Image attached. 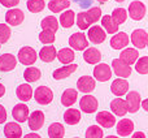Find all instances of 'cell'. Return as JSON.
Masks as SVG:
<instances>
[{"instance_id": "52a82bcc", "label": "cell", "mask_w": 148, "mask_h": 138, "mask_svg": "<svg viewBox=\"0 0 148 138\" xmlns=\"http://www.w3.org/2000/svg\"><path fill=\"white\" fill-rule=\"evenodd\" d=\"M79 107L86 113H94L97 110V99L92 95H84L79 100Z\"/></svg>"}, {"instance_id": "ba28073f", "label": "cell", "mask_w": 148, "mask_h": 138, "mask_svg": "<svg viewBox=\"0 0 148 138\" xmlns=\"http://www.w3.org/2000/svg\"><path fill=\"white\" fill-rule=\"evenodd\" d=\"M23 18H25L23 12L21 9H17V8L9 9L7 13H5V21H7L8 25L18 26L23 22Z\"/></svg>"}, {"instance_id": "7bdbcfd3", "label": "cell", "mask_w": 148, "mask_h": 138, "mask_svg": "<svg viewBox=\"0 0 148 138\" xmlns=\"http://www.w3.org/2000/svg\"><path fill=\"white\" fill-rule=\"evenodd\" d=\"M77 26H78L81 30L90 29V23L86 18V12H79L78 14H77Z\"/></svg>"}, {"instance_id": "8fae6325", "label": "cell", "mask_w": 148, "mask_h": 138, "mask_svg": "<svg viewBox=\"0 0 148 138\" xmlns=\"http://www.w3.org/2000/svg\"><path fill=\"white\" fill-rule=\"evenodd\" d=\"M140 95L138 91H130L126 95V103H127V110L129 112L135 113L140 108Z\"/></svg>"}, {"instance_id": "7c38bea8", "label": "cell", "mask_w": 148, "mask_h": 138, "mask_svg": "<svg viewBox=\"0 0 148 138\" xmlns=\"http://www.w3.org/2000/svg\"><path fill=\"white\" fill-rule=\"evenodd\" d=\"M12 116L17 123H25L29 119V108L26 104L20 103V104H16L12 110Z\"/></svg>"}, {"instance_id": "2e32d148", "label": "cell", "mask_w": 148, "mask_h": 138, "mask_svg": "<svg viewBox=\"0 0 148 138\" xmlns=\"http://www.w3.org/2000/svg\"><path fill=\"white\" fill-rule=\"evenodd\" d=\"M17 65V59L12 54H3L0 56V70L1 72H10Z\"/></svg>"}, {"instance_id": "4dcf8cb0", "label": "cell", "mask_w": 148, "mask_h": 138, "mask_svg": "<svg viewBox=\"0 0 148 138\" xmlns=\"http://www.w3.org/2000/svg\"><path fill=\"white\" fill-rule=\"evenodd\" d=\"M74 21H75V13L73 10H65L62 14H60V25L65 29H69L74 25Z\"/></svg>"}, {"instance_id": "681fc988", "label": "cell", "mask_w": 148, "mask_h": 138, "mask_svg": "<svg viewBox=\"0 0 148 138\" xmlns=\"http://www.w3.org/2000/svg\"><path fill=\"white\" fill-rule=\"evenodd\" d=\"M4 94H5V87H4V85L0 83V98H1Z\"/></svg>"}, {"instance_id": "ee69618b", "label": "cell", "mask_w": 148, "mask_h": 138, "mask_svg": "<svg viewBox=\"0 0 148 138\" xmlns=\"http://www.w3.org/2000/svg\"><path fill=\"white\" fill-rule=\"evenodd\" d=\"M20 0H0V4L5 8H14L16 5H18Z\"/></svg>"}, {"instance_id": "bcb514c9", "label": "cell", "mask_w": 148, "mask_h": 138, "mask_svg": "<svg viewBox=\"0 0 148 138\" xmlns=\"http://www.w3.org/2000/svg\"><path fill=\"white\" fill-rule=\"evenodd\" d=\"M131 138H146V134H144L143 132H135Z\"/></svg>"}, {"instance_id": "d590c367", "label": "cell", "mask_w": 148, "mask_h": 138, "mask_svg": "<svg viewBox=\"0 0 148 138\" xmlns=\"http://www.w3.org/2000/svg\"><path fill=\"white\" fill-rule=\"evenodd\" d=\"M26 7L31 13H39L46 8V3L44 0H27Z\"/></svg>"}, {"instance_id": "f6af8a7d", "label": "cell", "mask_w": 148, "mask_h": 138, "mask_svg": "<svg viewBox=\"0 0 148 138\" xmlns=\"http://www.w3.org/2000/svg\"><path fill=\"white\" fill-rule=\"evenodd\" d=\"M5 121H7V111L0 104V124H4Z\"/></svg>"}, {"instance_id": "c3c4849f", "label": "cell", "mask_w": 148, "mask_h": 138, "mask_svg": "<svg viewBox=\"0 0 148 138\" xmlns=\"http://www.w3.org/2000/svg\"><path fill=\"white\" fill-rule=\"evenodd\" d=\"M142 107H143V110L148 112V99H144L143 102H142Z\"/></svg>"}, {"instance_id": "9f6ffc18", "label": "cell", "mask_w": 148, "mask_h": 138, "mask_svg": "<svg viewBox=\"0 0 148 138\" xmlns=\"http://www.w3.org/2000/svg\"><path fill=\"white\" fill-rule=\"evenodd\" d=\"M0 44H1V43H0ZM0 47H1V46H0Z\"/></svg>"}, {"instance_id": "9a60e30c", "label": "cell", "mask_w": 148, "mask_h": 138, "mask_svg": "<svg viewBox=\"0 0 148 138\" xmlns=\"http://www.w3.org/2000/svg\"><path fill=\"white\" fill-rule=\"evenodd\" d=\"M77 89L81 92H91L95 90V79L90 76H83L77 81Z\"/></svg>"}, {"instance_id": "8d00e7d4", "label": "cell", "mask_w": 148, "mask_h": 138, "mask_svg": "<svg viewBox=\"0 0 148 138\" xmlns=\"http://www.w3.org/2000/svg\"><path fill=\"white\" fill-rule=\"evenodd\" d=\"M100 17H101V9L99 7H92L86 12V18L90 25L97 22L100 20Z\"/></svg>"}, {"instance_id": "f35d334b", "label": "cell", "mask_w": 148, "mask_h": 138, "mask_svg": "<svg viewBox=\"0 0 148 138\" xmlns=\"http://www.w3.org/2000/svg\"><path fill=\"white\" fill-rule=\"evenodd\" d=\"M56 37H55V33L51 30H43L39 33V41L44 44H49V43H53Z\"/></svg>"}, {"instance_id": "6da1fadb", "label": "cell", "mask_w": 148, "mask_h": 138, "mask_svg": "<svg viewBox=\"0 0 148 138\" xmlns=\"http://www.w3.org/2000/svg\"><path fill=\"white\" fill-rule=\"evenodd\" d=\"M34 98H35L36 103H39V104H42V106H46L52 102V99H53V92L47 86H39V87H36L35 92H34Z\"/></svg>"}, {"instance_id": "816d5d0a", "label": "cell", "mask_w": 148, "mask_h": 138, "mask_svg": "<svg viewBox=\"0 0 148 138\" xmlns=\"http://www.w3.org/2000/svg\"><path fill=\"white\" fill-rule=\"evenodd\" d=\"M107 138H118V137H116V136H108Z\"/></svg>"}, {"instance_id": "4316f807", "label": "cell", "mask_w": 148, "mask_h": 138, "mask_svg": "<svg viewBox=\"0 0 148 138\" xmlns=\"http://www.w3.org/2000/svg\"><path fill=\"white\" fill-rule=\"evenodd\" d=\"M81 112H79V110H75V108H69L64 113V121L68 125H77L81 121Z\"/></svg>"}, {"instance_id": "3957f363", "label": "cell", "mask_w": 148, "mask_h": 138, "mask_svg": "<svg viewBox=\"0 0 148 138\" xmlns=\"http://www.w3.org/2000/svg\"><path fill=\"white\" fill-rule=\"evenodd\" d=\"M69 46L75 51H83L88 47V41L83 33H74L69 38Z\"/></svg>"}, {"instance_id": "d6a6232c", "label": "cell", "mask_w": 148, "mask_h": 138, "mask_svg": "<svg viewBox=\"0 0 148 138\" xmlns=\"http://www.w3.org/2000/svg\"><path fill=\"white\" fill-rule=\"evenodd\" d=\"M75 55H74V51L70 48H61L59 52H57V59H59L60 63L62 64H70V63L74 60Z\"/></svg>"}, {"instance_id": "f907efd6", "label": "cell", "mask_w": 148, "mask_h": 138, "mask_svg": "<svg viewBox=\"0 0 148 138\" xmlns=\"http://www.w3.org/2000/svg\"><path fill=\"white\" fill-rule=\"evenodd\" d=\"M97 1H99V3H100V4H104V3H107V1H108V0H97Z\"/></svg>"}, {"instance_id": "f1b7e54d", "label": "cell", "mask_w": 148, "mask_h": 138, "mask_svg": "<svg viewBox=\"0 0 148 138\" xmlns=\"http://www.w3.org/2000/svg\"><path fill=\"white\" fill-rule=\"evenodd\" d=\"M78 98V92L74 89H66L61 95V104L65 107H70L77 102Z\"/></svg>"}, {"instance_id": "30bf717a", "label": "cell", "mask_w": 148, "mask_h": 138, "mask_svg": "<svg viewBox=\"0 0 148 138\" xmlns=\"http://www.w3.org/2000/svg\"><path fill=\"white\" fill-rule=\"evenodd\" d=\"M131 43L136 48H144L148 43V34L143 29H136L131 33Z\"/></svg>"}, {"instance_id": "1f68e13d", "label": "cell", "mask_w": 148, "mask_h": 138, "mask_svg": "<svg viewBox=\"0 0 148 138\" xmlns=\"http://www.w3.org/2000/svg\"><path fill=\"white\" fill-rule=\"evenodd\" d=\"M70 5L69 0H51L48 3V9L53 13H59L64 9H68Z\"/></svg>"}, {"instance_id": "83f0119b", "label": "cell", "mask_w": 148, "mask_h": 138, "mask_svg": "<svg viewBox=\"0 0 148 138\" xmlns=\"http://www.w3.org/2000/svg\"><path fill=\"white\" fill-rule=\"evenodd\" d=\"M101 25H103V28H104V30L109 34H116L118 31V26H120L113 20L112 16H109V14L101 17Z\"/></svg>"}, {"instance_id": "e575fe53", "label": "cell", "mask_w": 148, "mask_h": 138, "mask_svg": "<svg viewBox=\"0 0 148 138\" xmlns=\"http://www.w3.org/2000/svg\"><path fill=\"white\" fill-rule=\"evenodd\" d=\"M40 76H42L40 70L35 67H29V68L25 69V72H23V78H25L27 82L38 81V79L40 78Z\"/></svg>"}, {"instance_id": "d4e9b609", "label": "cell", "mask_w": 148, "mask_h": 138, "mask_svg": "<svg viewBox=\"0 0 148 138\" xmlns=\"http://www.w3.org/2000/svg\"><path fill=\"white\" fill-rule=\"evenodd\" d=\"M16 94H17V98L22 102H29V100L33 98V89L29 83H22L17 87L16 90Z\"/></svg>"}, {"instance_id": "277c9868", "label": "cell", "mask_w": 148, "mask_h": 138, "mask_svg": "<svg viewBox=\"0 0 148 138\" xmlns=\"http://www.w3.org/2000/svg\"><path fill=\"white\" fill-rule=\"evenodd\" d=\"M129 16L135 21H140L146 16V5L139 0L131 1V4L129 5Z\"/></svg>"}, {"instance_id": "7dc6e473", "label": "cell", "mask_w": 148, "mask_h": 138, "mask_svg": "<svg viewBox=\"0 0 148 138\" xmlns=\"http://www.w3.org/2000/svg\"><path fill=\"white\" fill-rule=\"evenodd\" d=\"M23 138H42L39 134H36V133H29V134H26Z\"/></svg>"}, {"instance_id": "5bb4252c", "label": "cell", "mask_w": 148, "mask_h": 138, "mask_svg": "<svg viewBox=\"0 0 148 138\" xmlns=\"http://www.w3.org/2000/svg\"><path fill=\"white\" fill-rule=\"evenodd\" d=\"M129 42H130V38H129V35L126 33H123V31L116 33V35H113L112 39H110V47L113 50L125 48L129 44Z\"/></svg>"}, {"instance_id": "5b68a950", "label": "cell", "mask_w": 148, "mask_h": 138, "mask_svg": "<svg viewBox=\"0 0 148 138\" xmlns=\"http://www.w3.org/2000/svg\"><path fill=\"white\" fill-rule=\"evenodd\" d=\"M94 77L100 82H107L112 77V69L105 63H100L94 69Z\"/></svg>"}, {"instance_id": "ab89813d", "label": "cell", "mask_w": 148, "mask_h": 138, "mask_svg": "<svg viewBox=\"0 0 148 138\" xmlns=\"http://www.w3.org/2000/svg\"><path fill=\"white\" fill-rule=\"evenodd\" d=\"M135 70L140 74L148 73V56H143L138 59V61L135 63Z\"/></svg>"}, {"instance_id": "db71d44e", "label": "cell", "mask_w": 148, "mask_h": 138, "mask_svg": "<svg viewBox=\"0 0 148 138\" xmlns=\"http://www.w3.org/2000/svg\"><path fill=\"white\" fill-rule=\"evenodd\" d=\"M74 138H79V137H74Z\"/></svg>"}, {"instance_id": "ffe728a7", "label": "cell", "mask_w": 148, "mask_h": 138, "mask_svg": "<svg viewBox=\"0 0 148 138\" xmlns=\"http://www.w3.org/2000/svg\"><path fill=\"white\" fill-rule=\"evenodd\" d=\"M117 134L121 137H127L131 134V132L134 130V123L130 119H122L120 123L117 124Z\"/></svg>"}, {"instance_id": "7402d4cb", "label": "cell", "mask_w": 148, "mask_h": 138, "mask_svg": "<svg viewBox=\"0 0 148 138\" xmlns=\"http://www.w3.org/2000/svg\"><path fill=\"white\" fill-rule=\"evenodd\" d=\"M57 57V51L53 46H44L39 51V59L44 63H52Z\"/></svg>"}, {"instance_id": "cb8c5ba5", "label": "cell", "mask_w": 148, "mask_h": 138, "mask_svg": "<svg viewBox=\"0 0 148 138\" xmlns=\"http://www.w3.org/2000/svg\"><path fill=\"white\" fill-rule=\"evenodd\" d=\"M77 68H78V65L77 64H66L65 67H61L59 69H56V70L53 72V78L55 79H64L66 78V77H69L72 73L77 70Z\"/></svg>"}, {"instance_id": "b9f144b4", "label": "cell", "mask_w": 148, "mask_h": 138, "mask_svg": "<svg viewBox=\"0 0 148 138\" xmlns=\"http://www.w3.org/2000/svg\"><path fill=\"white\" fill-rule=\"evenodd\" d=\"M86 138H103V129L97 125H91L86 130Z\"/></svg>"}, {"instance_id": "7a4b0ae2", "label": "cell", "mask_w": 148, "mask_h": 138, "mask_svg": "<svg viewBox=\"0 0 148 138\" xmlns=\"http://www.w3.org/2000/svg\"><path fill=\"white\" fill-rule=\"evenodd\" d=\"M36 52L34 48H31V47L29 46H25L22 47V48L18 51V61L21 63V64L23 65H33L34 63L36 61Z\"/></svg>"}, {"instance_id": "603a6c76", "label": "cell", "mask_w": 148, "mask_h": 138, "mask_svg": "<svg viewBox=\"0 0 148 138\" xmlns=\"http://www.w3.org/2000/svg\"><path fill=\"white\" fill-rule=\"evenodd\" d=\"M83 59H84V61L88 63V64H97V63L101 60V54H100V51L97 48L90 47V48L84 50Z\"/></svg>"}, {"instance_id": "d6986e66", "label": "cell", "mask_w": 148, "mask_h": 138, "mask_svg": "<svg viewBox=\"0 0 148 138\" xmlns=\"http://www.w3.org/2000/svg\"><path fill=\"white\" fill-rule=\"evenodd\" d=\"M44 125V113L42 111H34L29 117V126L31 130H39Z\"/></svg>"}, {"instance_id": "4fadbf2b", "label": "cell", "mask_w": 148, "mask_h": 138, "mask_svg": "<svg viewBox=\"0 0 148 138\" xmlns=\"http://www.w3.org/2000/svg\"><path fill=\"white\" fill-rule=\"evenodd\" d=\"M110 91L116 95V97H122V95L127 94L129 91V82L125 78H117L112 82L110 86Z\"/></svg>"}, {"instance_id": "e0dca14e", "label": "cell", "mask_w": 148, "mask_h": 138, "mask_svg": "<svg viewBox=\"0 0 148 138\" xmlns=\"http://www.w3.org/2000/svg\"><path fill=\"white\" fill-rule=\"evenodd\" d=\"M96 121L103 128H112L116 124V117L108 111H101L96 115Z\"/></svg>"}, {"instance_id": "11a10c76", "label": "cell", "mask_w": 148, "mask_h": 138, "mask_svg": "<svg viewBox=\"0 0 148 138\" xmlns=\"http://www.w3.org/2000/svg\"><path fill=\"white\" fill-rule=\"evenodd\" d=\"M147 47H148V43H147Z\"/></svg>"}, {"instance_id": "60d3db41", "label": "cell", "mask_w": 148, "mask_h": 138, "mask_svg": "<svg viewBox=\"0 0 148 138\" xmlns=\"http://www.w3.org/2000/svg\"><path fill=\"white\" fill-rule=\"evenodd\" d=\"M10 28L7 23H0V43H7L10 38Z\"/></svg>"}, {"instance_id": "74e56055", "label": "cell", "mask_w": 148, "mask_h": 138, "mask_svg": "<svg viewBox=\"0 0 148 138\" xmlns=\"http://www.w3.org/2000/svg\"><path fill=\"white\" fill-rule=\"evenodd\" d=\"M127 14H129L127 10L123 9V8H116V9H113V12H112L113 20H114L118 25H121V23L125 22L126 18H127Z\"/></svg>"}, {"instance_id": "9c48e42d", "label": "cell", "mask_w": 148, "mask_h": 138, "mask_svg": "<svg viewBox=\"0 0 148 138\" xmlns=\"http://www.w3.org/2000/svg\"><path fill=\"white\" fill-rule=\"evenodd\" d=\"M87 37H88L90 42H92V43H95V44H100L105 41V38H107V33H105V30L103 28L95 25V26H91V28L88 29V34H87Z\"/></svg>"}, {"instance_id": "f546056e", "label": "cell", "mask_w": 148, "mask_h": 138, "mask_svg": "<svg viewBox=\"0 0 148 138\" xmlns=\"http://www.w3.org/2000/svg\"><path fill=\"white\" fill-rule=\"evenodd\" d=\"M40 26L43 30H51L56 33L57 29H59V21L55 16H48V17H44L40 21Z\"/></svg>"}, {"instance_id": "836d02e7", "label": "cell", "mask_w": 148, "mask_h": 138, "mask_svg": "<svg viewBox=\"0 0 148 138\" xmlns=\"http://www.w3.org/2000/svg\"><path fill=\"white\" fill-rule=\"evenodd\" d=\"M65 136V129L62 124L53 123L49 125L48 128V137L49 138H64Z\"/></svg>"}, {"instance_id": "ac0fdd59", "label": "cell", "mask_w": 148, "mask_h": 138, "mask_svg": "<svg viewBox=\"0 0 148 138\" xmlns=\"http://www.w3.org/2000/svg\"><path fill=\"white\" fill-rule=\"evenodd\" d=\"M110 110L116 116H125L129 112L127 103H126V100L121 99V98H116L110 102Z\"/></svg>"}, {"instance_id": "8992f818", "label": "cell", "mask_w": 148, "mask_h": 138, "mask_svg": "<svg viewBox=\"0 0 148 138\" xmlns=\"http://www.w3.org/2000/svg\"><path fill=\"white\" fill-rule=\"evenodd\" d=\"M112 68H113V72L116 73V76L120 77V78H126V77H130L131 74V67L129 64H126L125 61H122L121 59L113 60Z\"/></svg>"}, {"instance_id": "44dd1931", "label": "cell", "mask_w": 148, "mask_h": 138, "mask_svg": "<svg viewBox=\"0 0 148 138\" xmlns=\"http://www.w3.org/2000/svg\"><path fill=\"white\" fill-rule=\"evenodd\" d=\"M4 136L7 138H21L22 128L17 123H7L4 126Z\"/></svg>"}, {"instance_id": "484cf974", "label": "cell", "mask_w": 148, "mask_h": 138, "mask_svg": "<svg viewBox=\"0 0 148 138\" xmlns=\"http://www.w3.org/2000/svg\"><path fill=\"white\" fill-rule=\"evenodd\" d=\"M138 57H139V52L135 48H125L120 55V59L129 65L138 61Z\"/></svg>"}, {"instance_id": "f5cc1de1", "label": "cell", "mask_w": 148, "mask_h": 138, "mask_svg": "<svg viewBox=\"0 0 148 138\" xmlns=\"http://www.w3.org/2000/svg\"><path fill=\"white\" fill-rule=\"evenodd\" d=\"M117 3H122V1H125V0H116Z\"/></svg>"}]
</instances>
